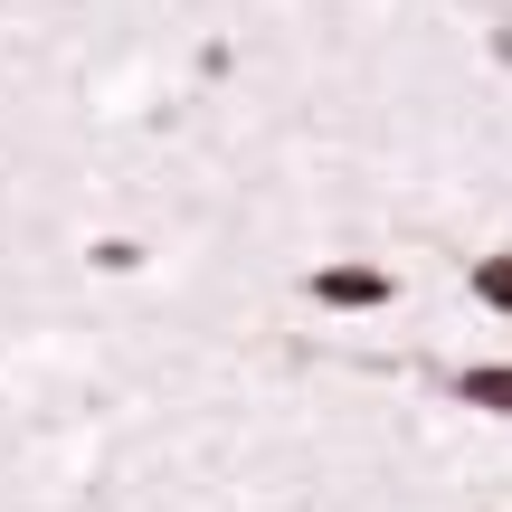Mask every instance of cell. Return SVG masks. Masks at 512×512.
Wrapping results in <instances>:
<instances>
[{
    "label": "cell",
    "instance_id": "cell-2",
    "mask_svg": "<svg viewBox=\"0 0 512 512\" xmlns=\"http://www.w3.org/2000/svg\"><path fill=\"white\" fill-rule=\"evenodd\" d=\"M446 399H456V408H484V418H512V361H465V370H446Z\"/></svg>",
    "mask_w": 512,
    "mask_h": 512
},
{
    "label": "cell",
    "instance_id": "cell-3",
    "mask_svg": "<svg viewBox=\"0 0 512 512\" xmlns=\"http://www.w3.org/2000/svg\"><path fill=\"white\" fill-rule=\"evenodd\" d=\"M475 304H484V313H512V247L475 256Z\"/></svg>",
    "mask_w": 512,
    "mask_h": 512
},
{
    "label": "cell",
    "instance_id": "cell-1",
    "mask_svg": "<svg viewBox=\"0 0 512 512\" xmlns=\"http://www.w3.org/2000/svg\"><path fill=\"white\" fill-rule=\"evenodd\" d=\"M304 294H313L323 313H380L389 294H399V275H389V266H313Z\"/></svg>",
    "mask_w": 512,
    "mask_h": 512
},
{
    "label": "cell",
    "instance_id": "cell-4",
    "mask_svg": "<svg viewBox=\"0 0 512 512\" xmlns=\"http://www.w3.org/2000/svg\"><path fill=\"white\" fill-rule=\"evenodd\" d=\"M86 256H95V266H105V275H133V266H143V247H133V238H95Z\"/></svg>",
    "mask_w": 512,
    "mask_h": 512
}]
</instances>
